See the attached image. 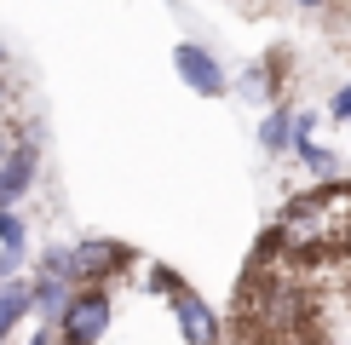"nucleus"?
I'll use <instances>...</instances> for the list:
<instances>
[{"mask_svg": "<svg viewBox=\"0 0 351 345\" xmlns=\"http://www.w3.org/2000/svg\"><path fill=\"white\" fill-rule=\"evenodd\" d=\"M276 242H282V248H294V253H323V248L351 242V190L323 184L317 196L288 201L282 219H276Z\"/></svg>", "mask_w": 351, "mask_h": 345, "instance_id": "1", "label": "nucleus"}, {"mask_svg": "<svg viewBox=\"0 0 351 345\" xmlns=\"http://www.w3.org/2000/svg\"><path fill=\"white\" fill-rule=\"evenodd\" d=\"M0 248H23V219L12 207H0Z\"/></svg>", "mask_w": 351, "mask_h": 345, "instance_id": "12", "label": "nucleus"}, {"mask_svg": "<svg viewBox=\"0 0 351 345\" xmlns=\"http://www.w3.org/2000/svg\"><path fill=\"white\" fill-rule=\"evenodd\" d=\"M104 334H110V294H104V288H75L69 311L58 316V340H69V345H98Z\"/></svg>", "mask_w": 351, "mask_h": 345, "instance_id": "3", "label": "nucleus"}, {"mask_svg": "<svg viewBox=\"0 0 351 345\" xmlns=\"http://www.w3.org/2000/svg\"><path fill=\"white\" fill-rule=\"evenodd\" d=\"M288 6H305V12H323L328 0H288Z\"/></svg>", "mask_w": 351, "mask_h": 345, "instance_id": "15", "label": "nucleus"}, {"mask_svg": "<svg viewBox=\"0 0 351 345\" xmlns=\"http://www.w3.org/2000/svg\"><path fill=\"white\" fill-rule=\"evenodd\" d=\"M328 115L334 121H351V86H340V92L328 98Z\"/></svg>", "mask_w": 351, "mask_h": 345, "instance_id": "13", "label": "nucleus"}, {"mask_svg": "<svg viewBox=\"0 0 351 345\" xmlns=\"http://www.w3.org/2000/svg\"><path fill=\"white\" fill-rule=\"evenodd\" d=\"M12 104V81H6V64H0V110Z\"/></svg>", "mask_w": 351, "mask_h": 345, "instance_id": "14", "label": "nucleus"}, {"mask_svg": "<svg viewBox=\"0 0 351 345\" xmlns=\"http://www.w3.org/2000/svg\"><path fill=\"white\" fill-rule=\"evenodd\" d=\"M173 69H179L184 86H190V92H202V98H219L230 86L225 69H219V58L208 47H196V40H179V47H173Z\"/></svg>", "mask_w": 351, "mask_h": 345, "instance_id": "5", "label": "nucleus"}, {"mask_svg": "<svg viewBox=\"0 0 351 345\" xmlns=\"http://www.w3.org/2000/svg\"><path fill=\"white\" fill-rule=\"evenodd\" d=\"M69 299H75V282H64V277H40L35 282V311L47 316V322H58V316L69 311Z\"/></svg>", "mask_w": 351, "mask_h": 345, "instance_id": "9", "label": "nucleus"}, {"mask_svg": "<svg viewBox=\"0 0 351 345\" xmlns=\"http://www.w3.org/2000/svg\"><path fill=\"white\" fill-rule=\"evenodd\" d=\"M127 265V248L121 242H104V236H81L69 248H47L40 253V277H64V282H104Z\"/></svg>", "mask_w": 351, "mask_h": 345, "instance_id": "2", "label": "nucleus"}, {"mask_svg": "<svg viewBox=\"0 0 351 345\" xmlns=\"http://www.w3.org/2000/svg\"><path fill=\"white\" fill-rule=\"evenodd\" d=\"M259 144H265L271 155L294 150V144H300V115H294V110H271L265 121H259Z\"/></svg>", "mask_w": 351, "mask_h": 345, "instance_id": "8", "label": "nucleus"}, {"mask_svg": "<svg viewBox=\"0 0 351 345\" xmlns=\"http://www.w3.org/2000/svg\"><path fill=\"white\" fill-rule=\"evenodd\" d=\"M300 155H305V167H311L323 184H334V179H340V155H334V150H323L317 138H300Z\"/></svg>", "mask_w": 351, "mask_h": 345, "instance_id": "11", "label": "nucleus"}, {"mask_svg": "<svg viewBox=\"0 0 351 345\" xmlns=\"http://www.w3.org/2000/svg\"><path fill=\"white\" fill-rule=\"evenodd\" d=\"M29 311H35V288L18 282V277H0V340H6L12 328L23 322Z\"/></svg>", "mask_w": 351, "mask_h": 345, "instance_id": "7", "label": "nucleus"}, {"mask_svg": "<svg viewBox=\"0 0 351 345\" xmlns=\"http://www.w3.org/2000/svg\"><path fill=\"white\" fill-rule=\"evenodd\" d=\"M35 167H40V138L29 127L23 138H12V150L0 155V207H12L29 184H35Z\"/></svg>", "mask_w": 351, "mask_h": 345, "instance_id": "4", "label": "nucleus"}, {"mask_svg": "<svg viewBox=\"0 0 351 345\" xmlns=\"http://www.w3.org/2000/svg\"><path fill=\"white\" fill-rule=\"evenodd\" d=\"M173 322H179V334H184L190 345H213L219 334H225V328H219V316L202 305L190 288H173Z\"/></svg>", "mask_w": 351, "mask_h": 345, "instance_id": "6", "label": "nucleus"}, {"mask_svg": "<svg viewBox=\"0 0 351 345\" xmlns=\"http://www.w3.org/2000/svg\"><path fill=\"white\" fill-rule=\"evenodd\" d=\"M271 75H276V69L265 64V58H259V64H247V69H242V75L230 81V86H237L242 98H271V92H276V81H271Z\"/></svg>", "mask_w": 351, "mask_h": 345, "instance_id": "10", "label": "nucleus"}]
</instances>
